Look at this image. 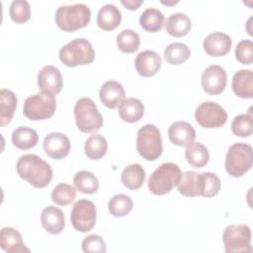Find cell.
<instances>
[{
	"instance_id": "6da1fadb",
	"label": "cell",
	"mask_w": 253,
	"mask_h": 253,
	"mask_svg": "<svg viewBox=\"0 0 253 253\" xmlns=\"http://www.w3.org/2000/svg\"><path fill=\"white\" fill-rule=\"evenodd\" d=\"M16 167L18 175L35 188H44L52 179L50 165L36 154L22 155Z\"/></svg>"
},
{
	"instance_id": "7a4b0ae2",
	"label": "cell",
	"mask_w": 253,
	"mask_h": 253,
	"mask_svg": "<svg viewBox=\"0 0 253 253\" xmlns=\"http://www.w3.org/2000/svg\"><path fill=\"white\" fill-rule=\"evenodd\" d=\"M91 19L90 8L83 3L63 5L55 12V23L64 32H74L86 27Z\"/></svg>"
},
{
	"instance_id": "3957f363",
	"label": "cell",
	"mask_w": 253,
	"mask_h": 253,
	"mask_svg": "<svg viewBox=\"0 0 253 253\" xmlns=\"http://www.w3.org/2000/svg\"><path fill=\"white\" fill-rule=\"evenodd\" d=\"M94 58L95 50L92 44L83 38L72 40L59 50L60 61L68 67L90 64Z\"/></svg>"
},
{
	"instance_id": "277c9868",
	"label": "cell",
	"mask_w": 253,
	"mask_h": 253,
	"mask_svg": "<svg viewBox=\"0 0 253 253\" xmlns=\"http://www.w3.org/2000/svg\"><path fill=\"white\" fill-rule=\"evenodd\" d=\"M136 150L147 161L156 160L163 151L159 128L150 124L141 126L136 134Z\"/></svg>"
},
{
	"instance_id": "5b68a950",
	"label": "cell",
	"mask_w": 253,
	"mask_h": 253,
	"mask_svg": "<svg viewBox=\"0 0 253 253\" xmlns=\"http://www.w3.org/2000/svg\"><path fill=\"white\" fill-rule=\"evenodd\" d=\"M74 117L76 126L82 132H94L103 126V117L90 98L83 97L76 101Z\"/></svg>"
},
{
	"instance_id": "8992f818",
	"label": "cell",
	"mask_w": 253,
	"mask_h": 253,
	"mask_svg": "<svg viewBox=\"0 0 253 253\" xmlns=\"http://www.w3.org/2000/svg\"><path fill=\"white\" fill-rule=\"evenodd\" d=\"M55 109L56 100L54 95L47 91H42L26 99L23 113L31 121H42L52 117Z\"/></svg>"
},
{
	"instance_id": "52a82bcc",
	"label": "cell",
	"mask_w": 253,
	"mask_h": 253,
	"mask_svg": "<svg viewBox=\"0 0 253 253\" xmlns=\"http://www.w3.org/2000/svg\"><path fill=\"white\" fill-rule=\"evenodd\" d=\"M252 146L248 143L232 144L225 156V170L232 177H241L252 167Z\"/></svg>"
},
{
	"instance_id": "ba28073f",
	"label": "cell",
	"mask_w": 253,
	"mask_h": 253,
	"mask_svg": "<svg viewBox=\"0 0 253 253\" xmlns=\"http://www.w3.org/2000/svg\"><path fill=\"white\" fill-rule=\"evenodd\" d=\"M181 175L179 166L172 162L162 163L148 179V190L158 196L168 194L176 186Z\"/></svg>"
},
{
	"instance_id": "9c48e42d",
	"label": "cell",
	"mask_w": 253,
	"mask_h": 253,
	"mask_svg": "<svg viewBox=\"0 0 253 253\" xmlns=\"http://www.w3.org/2000/svg\"><path fill=\"white\" fill-rule=\"evenodd\" d=\"M225 252H251V229L246 224H230L222 234Z\"/></svg>"
},
{
	"instance_id": "30bf717a",
	"label": "cell",
	"mask_w": 253,
	"mask_h": 253,
	"mask_svg": "<svg viewBox=\"0 0 253 253\" xmlns=\"http://www.w3.org/2000/svg\"><path fill=\"white\" fill-rule=\"evenodd\" d=\"M97 211L92 201L81 199L77 201L71 211L70 221L74 229L80 232L90 231L96 224Z\"/></svg>"
},
{
	"instance_id": "8fae6325",
	"label": "cell",
	"mask_w": 253,
	"mask_h": 253,
	"mask_svg": "<svg viewBox=\"0 0 253 253\" xmlns=\"http://www.w3.org/2000/svg\"><path fill=\"white\" fill-rule=\"evenodd\" d=\"M195 119L203 127L216 128L226 123L227 113L217 103L208 101L198 106L195 112Z\"/></svg>"
},
{
	"instance_id": "7c38bea8",
	"label": "cell",
	"mask_w": 253,
	"mask_h": 253,
	"mask_svg": "<svg viewBox=\"0 0 253 253\" xmlns=\"http://www.w3.org/2000/svg\"><path fill=\"white\" fill-rule=\"evenodd\" d=\"M226 72L223 67L217 64L210 65L202 74L203 90L210 95L220 94L226 86Z\"/></svg>"
},
{
	"instance_id": "4fadbf2b",
	"label": "cell",
	"mask_w": 253,
	"mask_h": 253,
	"mask_svg": "<svg viewBox=\"0 0 253 253\" xmlns=\"http://www.w3.org/2000/svg\"><path fill=\"white\" fill-rule=\"evenodd\" d=\"M70 140L61 132H50L43 139V149L47 156L52 159H63L70 151Z\"/></svg>"
},
{
	"instance_id": "5bb4252c",
	"label": "cell",
	"mask_w": 253,
	"mask_h": 253,
	"mask_svg": "<svg viewBox=\"0 0 253 253\" xmlns=\"http://www.w3.org/2000/svg\"><path fill=\"white\" fill-rule=\"evenodd\" d=\"M38 85L42 91L57 94L61 91L63 80L59 69L53 65L43 66L38 74Z\"/></svg>"
},
{
	"instance_id": "9a60e30c",
	"label": "cell",
	"mask_w": 253,
	"mask_h": 253,
	"mask_svg": "<svg viewBox=\"0 0 253 253\" xmlns=\"http://www.w3.org/2000/svg\"><path fill=\"white\" fill-rule=\"evenodd\" d=\"M232 45L231 38L224 33L215 32L208 35L204 40L205 51L211 56H223L229 52Z\"/></svg>"
},
{
	"instance_id": "2e32d148",
	"label": "cell",
	"mask_w": 253,
	"mask_h": 253,
	"mask_svg": "<svg viewBox=\"0 0 253 253\" xmlns=\"http://www.w3.org/2000/svg\"><path fill=\"white\" fill-rule=\"evenodd\" d=\"M134 66L139 75L150 77L159 71L161 67V57L154 50H143L136 55Z\"/></svg>"
},
{
	"instance_id": "e0dca14e",
	"label": "cell",
	"mask_w": 253,
	"mask_h": 253,
	"mask_svg": "<svg viewBox=\"0 0 253 253\" xmlns=\"http://www.w3.org/2000/svg\"><path fill=\"white\" fill-rule=\"evenodd\" d=\"M101 102L109 109H115L124 100L126 96L123 85L115 80L106 81L99 92Z\"/></svg>"
},
{
	"instance_id": "ac0fdd59",
	"label": "cell",
	"mask_w": 253,
	"mask_h": 253,
	"mask_svg": "<svg viewBox=\"0 0 253 253\" xmlns=\"http://www.w3.org/2000/svg\"><path fill=\"white\" fill-rule=\"evenodd\" d=\"M168 135L173 144L187 146L194 142L196 138V130L191 124L184 121H179L173 123L169 126Z\"/></svg>"
},
{
	"instance_id": "d6986e66",
	"label": "cell",
	"mask_w": 253,
	"mask_h": 253,
	"mask_svg": "<svg viewBox=\"0 0 253 253\" xmlns=\"http://www.w3.org/2000/svg\"><path fill=\"white\" fill-rule=\"evenodd\" d=\"M180 194L185 197H197L202 195V176L196 171H186L181 173L176 184Z\"/></svg>"
},
{
	"instance_id": "ffe728a7",
	"label": "cell",
	"mask_w": 253,
	"mask_h": 253,
	"mask_svg": "<svg viewBox=\"0 0 253 253\" xmlns=\"http://www.w3.org/2000/svg\"><path fill=\"white\" fill-rule=\"evenodd\" d=\"M41 222L46 232L58 234L63 230L65 225L64 214L60 209L48 206L41 213Z\"/></svg>"
},
{
	"instance_id": "44dd1931",
	"label": "cell",
	"mask_w": 253,
	"mask_h": 253,
	"mask_svg": "<svg viewBox=\"0 0 253 253\" xmlns=\"http://www.w3.org/2000/svg\"><path fill=\"white\" fill-rule=\"evenodd\" d=\"M0 246L7 253L30 252L26 247L21 233L13 227H3L0 232Z\"/></svg>"
},
{
	"instance_id": "7402d4cb",
	"label": "cell",
	"mask_w": 253,
	"mask_h": 253,
	"mask_svg": "<svg viewBox=\"0 0 253 253\" xmlns=\"http://www.w3.org/2000/svg\"><path fill=\"white\" fill-rule=\"evenodd\" d=\"M232 90L234 94L243 99L253 97V73L250 69H240L232 78Z\"/></svg>"
},
{
	"instance_id": "603a6c76",
	"label": "cell",
	"mask_w": 253,
	"mask_h": 253,
	"mask_svg": "<svg viewBox=\"0 0 253 253\" xmlns=\"http://www.w3.org/2000/svg\"><path fill=\"white\" fill-rule=\"evenodd\" d=\"M122 21V13L114 4L103 5L97 15V24L104 31L115 30Z\"/></svg>"
},
{
	"instance_id": "cb8c5ba5",
	"label": "cell",
	"mask_w": 253,
	"mask_h": 253,
	"mask_svg": "<svg viewBox=\"0 0 253 253\" xmlns=\"http://www.w3.org/2000/svg\"><path fill=\"white\" fill-rule=\"evenodd\" d=\"M119 115L126 123L138 122L144 115V105L136 98L125 99L119 105Z\"/></svg>"
},
{
	"instance_id": "d4e9b609",
	"label": "cell",
	"mask_w": 253,
	"mask_h": 253,
	"mask_svg": "<svg viewBox=\"0 0 253 253\" xmlns=\"http://www.w3.org/2000/svg\"><path fill=\"white\" fill-rule=\"evenodd\" d=\"M121 180L126 189L137 190L142 186L145 180V171L138 163L129 164L123 170Z\"/></svg>"
},
{
	"instance_id": "484cf974",
	"label": "cell",
	"mask_w": 253,
	"mask_h": 253,
	"mask_svg": "<svg viewBox=\"0 0 253 253\" xmlns=\"http://www.w3.org/2000/svg\"><path fill=\"white\" fill-rule=\"evenodd\" d=\"M165 28L167 33L175 38L186 36L192 28L191 19L184 13H174L166 20Z\"/></svg>"
},
{
	"instance_id": "4316f807",
	"label": "cell",
	"mask_w": 253,
	"mask_h": 253,
	"mask_svg": "<svg viewBox=\"0 0 253 253\" xmlns=\"http://www.w3.org/2000/svg\"><path fill=\"white\" fill-rule=\"evenodd\" d=\"M11 139L14 146L22 150H27L37 145L39 135L34 128L28 126H20L13 130Z\"/></svg>"
},
{
	"instance_id": "83f0119b",
	"label": "cell",
	"mask_w": 253,
	"mask_h": 253,
	"mask_svg": "<svg viewBox=\"0 0 253 253\" xmlns=\"http://www.w3.org/2000/svg\"><path fill=\"white\" fill-rule=\"evenodd\" d=\"M17 108V97L9 89H1L0 91V126H7Z\"/></svg>"
},
{
	"instance_id": "f1b7e54d",
	"label": "cell",
	"mask_w": 253,
	"mask_h": 253,
	"mask_svg": "<svg viewBox=\"0 0 253 253\" xmlns=\"http://www.w3.org/2000/svg\"><path fill=\"white\" fill-rule=\"evenodd\" d=\"M185 157L191 166L195 168H203L209 162L210 153L204 144L200 142H192L187 145Z\"/></svg>"
},
{
	"instance_id": "f546056e",
	"label": "cell",
	"mask_w": 253,
	"mask_h": 253,
	"mask_svg": "<svg viewBox=\"0 0 253 253\" xmlns=\"http://www.w3.org/2000/svg\"><path fill=\"white\" fill-rule=\"evenodd\" d=\"M164 21V15L156 8L145 9L139 17V24L141 28L149 33H156L160 31L163 28Z\"/></svg>"
},
{
	"instance_id": "4dcf8cb0",
	"label": "cell",
	"mask_w": 253,
	"mask_h": 253,
	"mask_svg": "<svg viewBox=\"0 0 253 253\" xmlns=\"http://www.w3.org/2000/svg\"><path fill=\"white\" fill-rule=\"evenodd\" d=\"M84 150L88 158L99 160L107 153L108 142L101 134H91L85 141Z\"/></svg>"
},
{
	"instance_id": "1f68e13d",
	"label": "cell",
	"mask_w": 253,
	"mask_h": 253,
	"mask_svg": "<svg viewBox=\"0 0 253 253\" xmlns=\"http://www.w3.org/2000/svg\"><path fill=\"white\" fill-rule=\"evenodd\" d=\"M73 184L76 190L83 194H94L99 189V181L97 177L87 170L77 172L73 177Z\"/></svg>"
},
{
	"instance_id": "d6a6232c",
	"label": "cell",
	"mask_w": 253,
	"mask_h": 253,
	"mask_svg": "<svg viewBox=\"0 0 253 253\" xmlns=\"http://www.w3.org/2000/svg\"><path fill=\"white\" fill-rule=\"evenodd\" d=\"M191 55V50L183 42L170 43L164 50V58L171 65L184 63Z\"/></svg>"
},
{
	"instance_id": "836d02e7",
	"label": "cell",
	"mask_w": 253,
	"mask_h": 253,
	"mask_svg": "<svg viewBox=\"0 0 253 253\" xmlns=\"http://www.w3.org/2000/svg\"><path fill=\"white\" fill-rule=\"evenodd\" d=\"M133 207V202L129 196L125 194L115 195L108 203V210L113 216L123 217L126 215Z\"/></svg>"
},
{
	"instance_id": "e575fe53",
	"label": "cell",
	"mask_w": 253,
	"mask_h": 253,
	"mask_svg": "<svg viewBox=\"0 0 253 253\" xmlns=\"http://www.w3.org/2000/svg\"><path fill=\"white\" fill-rule=\"evenodd\" d=\"M140 39L136 32L126 29L117 36V45L125 53H132L139 47Z\"/></svg>"
},
{
	"instance_id": "d590c367",
	"label": "cell",
	"mask_w": 253,
	"mask_h": 253,
	"mask_svg": "<svg viewBox=\"0 0 253 253\" xmlns=\"http://www.w3.org/2000/svg\"><path fill=\"white\" fill-rule=\"evenodd\" d=\"M76 198V190L67 183H59L51 192V200L56 205L67 206Z\"/></svg>"
},
{
	"instance_id": "8d00e7d4",
	"label": "cell",
	"mask_w": 253,
	"mask_h": 253,
	"mask_svg": "<svg viewBox=\"0 0 253 253\" xmlns=\"http://www.w3.org/2000/svg\"><path fill=\"white\" fill-rule=\"evenodd\" d=\"M232 132L240 137H248L252 134L253 125L250 114H240L236 116L231 123Z\"/></svg>"
},
{
	"instance_id": "74e56055",
	"label": "cell",
	"mask_w": 253,
	"mask_h": 253,
	"mask_svg": "<svg viewBox=\"0 0 253 253\" xmlns=\"http://www.w3.org/2000/svg\"><path fill=\"white\" fill-rule=\"evenodd\" d=\"M11 19L17 24L27 22L31 17V7L26 0H14L9 9Z\"/></svg>"
},
{
	"instance_id": "f35d334b",
	"label": "cell",
	"mask_w": 253,
	"mask_h": 253,
	"mask_svg": "<svg viewBox=\"0 0 253 253\" xmlns=\"http://www.w3.org/2000/svg\"><path fill=\"white\" fill-rule=\"evenodd\" d=\"M203 188L202 195L205 198H211L218 194L220 190V179L212 172L201 173Z\"/></svg>"
},
{
	"instance_id": "ab89813d",
	"label": "cell",
	"mask_w": 253,
	"mask_h": 253,
	"mask_svg": "<svg viewBox=\"0 0 253 253\" xmlns=\"http://www.w3.org/2000/svg\"><path fill=\"white\" fill-rule=\"evenodd\" d=\"M82 250L85 253H105L107 251V245L100 235L90 234L83 239Z\"/></svg>"
},
{
	"instance_id": "60d3db41",
	"label": "cell",
	"mask_w": 253,
	"mask_h": 253,
	"mask_svg": "<svg viewBox=\"0 0 253 253\" xmlns=\"http://www.w3.org/2000/svg\"><path fill=\"white\" fill-rule=\"evenodd\" d=\"M235 57L241 64L249 65L253 60V43L250 40H242L235 47Z\"/></svg>"
},
{
	"instance_id": "b9f144b4",
	"label": "cell",
	"mask_w": 253,
	"mask_h": 253,
	"mask_svg": "<svg viewBox=\"0 0 253 253\" xmlns=\"http://www.w3.org/2000/svg\"><path fill=\"white\" fill-rule=\"evenodd\" d=\"M142 0H122L121 3L128 10H135L137 9L141 4Z\"/></svg>"
},
{
	"instance_id": "7bdbcfd3",
	"label": "cell",
	"mask_w": 253,
	"mask_h": 253,
	"mask_svg": "<svg viewBox=\"0 0 253 253\" xmlns=\"http://www.w3.org/2000/svg\"><path fill=\"white\" fill-rule=\"evenodd\" d=\"M178 1H175V2H162L163 4H168V5H170V4H176Z\"/></svg>"
}]
</instances>
